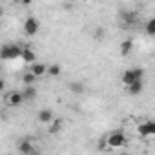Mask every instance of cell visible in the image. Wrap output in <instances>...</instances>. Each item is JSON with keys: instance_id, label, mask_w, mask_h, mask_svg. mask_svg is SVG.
<instances>
[{"instance_id": "cell-2", "label": "cell", "mask_w": 155, "mask_h": 155, "mask_svg": "<svg viewBox=\"0 0 155 155\" xmlns=\"http://www.w3.org/2000/svg\"><path fill=\"white\" fill-rule=\"evenodd\" d=\"M142 77H144V69L142 68H130V69L122 71L120 81H122L124 86H130V84H133L137 81H142Z\"/></svg>"}, {"instance_id": "cell-12", "label": "cell", "mask_w": 155, "mask_h": 155, "mask_svg": "<svg viewBox=\"0 0 155 155\" xmlns=\"http://www.w3.org/2000/svg\"><path fill=\"white\" fill-rule=\"evenodd\" d=\"M18 151L24 153V155H31V153L35 151V146H33L31 140H22V142L18 144Z\"/></svg>"}, {"instance_id": "cell-3", "label": "cell", "mask_w": 155, "mask_h": 155, "mask_svg": "<svg viewBox=\"0 0 155 155\" xmlns=\"http://www.w3.org/2000/svg\"><path fill=\"white\" fill-rule=\"evenodd\" d=\"M20 53H22V48H18L17 44H4L2 48H0V58L2 60L20 58Z\"/></svg>"}, {"instance_id": "cell-6", "label": "cell", "mask_w": 155, "mask_h": 155, "mask_svg": "<svg viewBox=\"0 0 155 155\" xmlns=\"http://www.w3.org/2000/svg\"><path fill=\"white\" fill-rule=\"evenodd\" d=\"M22 102H24V99H22V93L20 91H11V93L6 95V104L9 108H18Z\"/></svg>"}, {"instance_id": "cell-23", "label": "cell", "mask_w": 155, "mask_h": 155, "mask_svg": "<svg viewBox=\"0 0 155 155\" xmlns=\"http://www.w3.org/2000/svg\"><path fill=\"white\" fill-rule=\"evenodd\" d=\"M31 155H40V153H37V151H33V153H31Z\"/></svg>"}, {"instance_id": "cell-15", "label": "cell", "mask_w": 155, "mask_h": 155, "mask_svg": "<svg viewBox=\"0 0 155 155\" xmlns=\"http://www.w3.org/2000/svg\"><path fill=\"white\" fill-rule=\"evenodd\" d=\"M69 90H71L73 93H77V95H81V93L86 91V86H84V82H81V81H73V82H69Z\"/></svg>"}, {"instance_id": "cell-21", "label": "cell", "mask_w": 155, "mask_h": 155, "mask_svg": "<svg viewBox=\"0 0 155 155\" xmlns=\"http://www.w3.org/2000/svg\"><path fill=\"white\" fill-rule=\"evenodd\" d=\"M4 90H6V81H4V79H0V93H2Z\"/></svg>"}, {"instance_id": "cell-4", "label": "cell", "mask_w": 155, "mask_h": 155, "mask_svg": "<svg viewBox=\"0 0 155 155\" xmlns=\"http://www.w3.org/2000/svg\"><path fill=\"white\" fill-rule=\"evenodd\" d=\"M38 29H40V22H38V18H35V17H28V18L24 20V33H26L28 37H35V35L38 33Z\"/></svg>"}, {"instance_id": "cell-9", "label": "cell", "mask_w": 155, "mask_h": 155, "mask_svg": "<svg viewBox=\"0 0 155 155\" xmlns=\"http://www.w3.org/2000/svg\"><path fill=\"white\" fill-rule=\"evenodd\" d=\"M20 58L28 64H35L37 62V55L31 48H22V53H20Z\"/></svg>"}, {"instance_id": "cell-10", "label": "cell", "mask_w": 155, "mask_h": 155, "mask_svg": "<svg viewBox=\"0 0 155 155\" xmlns=\"http://www.w3.org/2000/svg\"><path fill=\"white\" fill-rule=\"evenodd\" d=\"M126 90H128V93H130V95H140V93H142V90H144V82H142V81H137V82H133V84L126 86Z\"/></svg>"}, {"instance_id": "cell-19", "label": "cell", "mask_w": 155, "mask_h": 155, "mask_svg": "<svg viewBox=\"0 0 155 155\" xmlns=\"http://www.w3.org/2000/svg\"><path fill=\"white\" fill-rule=\"evenodd\" d=\"M146 35H150V37H153L155 35V18H150L148 22H146Z\"/></svg>"}, {"instance_id": "cell-20", "label": "cell", "mask_w": 155, "mask_h": 155, "mask_svg": "<svg viewBox=\"0 0 155 155\" xmlns=\"http://www.w3.org/2000/svg\"><path fill=\"white\" fill-rule=\"evenodd\" d=\"M104 37V29L102 28H97V31H95V38H102Z\"/></svg>"}, {"instance_id": "cell-11", "label": "cell", "mask_w": 155, "mask_h": 155, "mask_svg": "<svg viewBox=\"0 0 155 155\" xmlns=\"http://www.w3.org/2000/svg\"><path fill=\"white\" fill-rule=\"evenodd\" d=\"M120 20H122L126 26H133V24L137 22V15H135L133 11H122V15H120Z\"/></svg>"}, {"instance_id": "cell-8", "label": "cell", "mask_w": 155, "mask_h": 155, "mask_svg": "<svg viewBox=\"0 0 155 155\" xmlns=\"http://www.w3.org/2000/svg\"><path fill=\"white\" fill-rule=\"evenodd\" d=\"M46 69H48V66H46V64L35 62V64H31V68H29V73L35 77V79H38V77H44V75H46Z\"/></svg>"}, {"instance_id": "cell-13", "label": "cell", "mask_w": 155, "mask_h": 155, "mask_svg": "<svg viewBox=\"0 0 155 155\" xmlns=\"http://www.w3.org/2000/svg\"><path fill=\"white\" fill-rule=\"evenodd\" d=\"M20 93H22L24 102H29V101H33V99L37 97V90H35L33 86H26V88H24V91H20Z\"/></svg>"}, {"instance_id": "cell-14", "label": "cell", "mask_w": 155, "mask_h": 155, "mask_svg": "<svg viewBox=\"0 0 155 155\" xmlns=\"http://www.w3.org/2000/svg\"><path fill=\"white\" fill-rule=\"evenodd\" d=\"M131 49H133V40H131V38H126V40L120 42V55H122V57L130 55Z\"/></svg>"}, {"instance_id": "cell-22", "label": "cell", "mask_w": 155, "mask_h": 155, "mask_svg": "<svg viewBox=\"0 0 155 155\" xmlns=\"http://www.w3.org/2000/svg\"><path fill=\"white\" fill-rule=\"evenodd\" d=\"M2 15H4V8L0 6V18H2Z\"/></svg>"}, {"instance_id": "cell-18", "label": "cell", "mask_w": 155, "mask_h": 155, "mask_svg": "<svg viewBox=\"0 0 155 155\" xmlns=\"http://www.w3.org/2000/svg\"><path fill=\"white\" fill-rule=\"evenodd\" d=\"M35 81H37V79H35V77H33L29 71L22 75V84H24V88H26V86H33V84H35Z\"/></svg>"}, {"instance_id": "cell-1", "label": "cell", "mask_w": 155, "mask_h": 155, "mask_svg": "<svg viewBox=\"0 0 155 155\" xmlns=\"http://www.w3.org/2000/svg\"><path fill=\"white\" fill-rule=\"evenodd\" d=\"M128 142V139H126V135L122 133V131H111L108 137H106V140L102 142V150H111V148H120V146H124Z\"/></svg>"}, {"instance_id": "cell-5", "label": "cell", "mask_w": 155, "mask_h": 155, "mask_svg": "<svg viewBox=\"0 0 155 155\" xmlns=\"http://www.w3.org/2000/svg\"><path fill=\"white\" fill-rule=\"evenodd\" d=\"M137 131H139L140 137H151V135H155V122L153 120H144L142 124H139Z\"/></svg>"}, {"instance_id": "cell-17", "label": "cell", "mask_w": 155, "mask_h": 155, "mask_svg": "<svg viewBox=\"0 0 155 155\" xmlns=\"http://www.w3.org/2000/svg\"><path fill=\"white\" fill-rule=\"evenodd\" d=\"M46 73H48V75H51V77H58V75L62 73V68H60L58 64H51V66H48Z\"/></svg>"}, {"instance_id": "cell-16", "label": "cell", "mask_w": 155, "mask_h": 155, "mask_svg": "<svg viewBox=\"0 0 155 155\" xmlns=\"http://www.w3.org/2000/svg\"><path fill=\"white\" fill-rule=\"evenodd\" d=\"M60 128H62V120L55 117V119H53V120L49 122V128H48V133H51V135H53V133H58V131H60Z\"/></svg>"}, {"instance_id": "cell-7", "label": "cell", "mask_w": 155, "mask_h": 155, "mask_svg": "<svg viewBox=\"0 0 155 155\" xmlns=\"http://www.w3.org/2000/svg\"><path fill=\"white\" fill-rule=\"evenodd\" d=\"M37 119H38V122H42V124H49V122L55 119V113H53V110H49V108H42V110H38Z\"/></svg>"}]
</instances>
